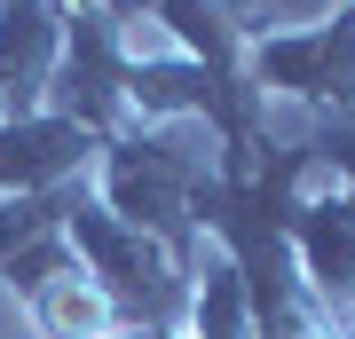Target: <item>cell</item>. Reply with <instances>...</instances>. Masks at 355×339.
Here are the masks:
<instances>
[{
    "mask_svg": "<svg viewBox=\"0 0 355 339\" xmlns=\"http://www.w3.org/2000/svg\"><path fill=\"white\" fill-rule=\"evenodd\" d=\"M103 339H135V331H103Z\"/></svg>",
    "mask_w": 355,
    "mask_h": 339,
    "instance_id": "2",
    "label": "cell"
},
{
    "mask_svg": "<svg viewBox=\"0 0 355 339\" xmlns=\"http://www.w3.org/2000/svg\"><path fill=\"white\" fill-rule=\"evenodd\" d=\"M40 331L48 339H103L111 331V292L95 277H79V268L48 277V292H40Z\"/></svg>",
    "mask_w": 355,
    "mask_h": 339,
    "instance_id": "1",
    "label": "cell"
}]
</instances>
